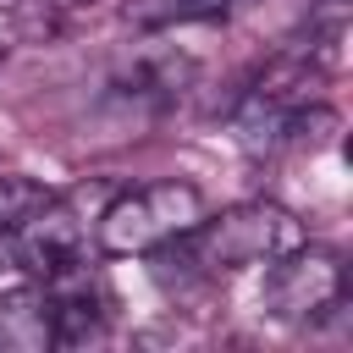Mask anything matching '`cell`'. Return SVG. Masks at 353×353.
I'll list each match as a JSON object with an SVG mask.
<instances>
[{
  "label": "cell",
  "mask_w": 353,
  "mask_h": 353,
  "mask_svg": "<svg viewBox=\"0 0 353 353\" xmlns=\"http://www.w3.org/2000/svg\"><path fill=\"white\" fill-rule=\"evenodd\" d=\"M342 287H347V270L331 248H314V243H298L292 254L270 259L265 270V314L276 320H292V325H309L320 314H331L342 303Z\"/></svg>",
  "instance_id": "obj_3"
},
{
  "label": "cell",
  "mask_w": 353,
  "mask_h": 353,
  "mask_svg": "<svg viewBox=\"0 0 353 353\" xmlns=\"http://www.w3.org/2000/svg\"><path fill=\"white\" fill-rule=\"evenodd\" d=\"M44 347H55V298L39 281L0 292V353H44Z\"/></svg>",
  "instance_id": "obj_5"
},
{
  "label": "cell",
  "mask_w": 353,
  "mask_h": 353,
  "mask_svg": "<svg viewBox=\"0 0 353 353\" xmlns=\"http://www.w3.org/2000/svg\"><path fill=\"white\" fill-rule=\"evenodd\" d=\"M188 83H193V61H188V55H143V61H132L127 72L110 77V99L127 105V110L160 116V110H171V105L188 94Z\"/></svg>",
  "instance_id": "obj_4"
},
{
  "label": "cell",
  "mask_w": 353,
  "mask_h": 353,
  "mask_svg": "<svg viewBox=\"0 0 353 353\" xmlns=\"http://www.w3.org/2000/svg\"><path fill=\"white\" fill-rule=\"evenodd\" d=\"M237 0H132L127 22L132 28H188V22H221Z\"/></svg>",
  "instance_id": "obj_7"
},
{
  "label": "cell",
  "mask_w": 353,
  "mask_h": 353,
  "mask_svg": "<svg viewBox=\"0 0 353 353\" xmlns=\"http://www.w3.org/2000/svg\"><path fill=\"white\" fill-rule=\"evenodd\" d=\"M44 182L22 176V171H0V232H17L39 204H44Z\"/></svg>",
  "instance_id": "obj_8"
},
{
  "label": "cell",
  "mask_w": 353,
  "mask_h": 353,
  "mask_svg": "<svg viewBox=\"0 0 353 353\" xmlns=\"http://www.w3.org/2000/svg\"><path fill=\"white\" fill-rule=\"evenodd\" d=\"M320 6H325L331 17H342V11H347V0H320Z\"/></svg>",
  "instance_id": "obj_9"
},
{
  "label": "cell",
  "mask_w": 353,
  "mask_h": 353,
  "mask_svg": "<svg viewBox=\"0 0 353 353\" xmlns=\"http://www.w3.org/2000/svg\"><path fill=\"white\" fill-rule=\"evenodd\" d=\"M204 221V193L182 176H165V182H143V188H127L116 193L99 221H94V237L110 259H132V254H160L171 248L176 237H188L193 226Z\"/></svg>",
  "instance_id": "obj_2"
},
{
  "label": "cell",
  "mask_w": 353,
  "mask_h": 353,
  "mask_svg": "<svg viewBox=\"0 0 353 353\" xmlns=\"http://www.w3.org/2000/svg\"><path fill=\"white\" fill-rule=\"evenodd\" d=\"M0 61H6V44H0Z\"/></svg>",
  "instance_id": "obj_10"
},
{
  "label": "cell",
  "mask_w": 353,
  "mask_h": 353,
  "mask_svg": "<svg viewBox=\"0 0 353 353\" xmlns=\"http://www.w3.org/2000/svg\"><path fill=\"white\" fill-rule=\"evenodd\" d=\"M176 243L188 248V265H199V270H248V265H270V259L292 254L298 243H309V232L287 204L248 199L221 215L204 210V221Z\"/></svg>",
  "instance_id": "obj_1"
},
{
  "label": "cell",
  "mask_w": 353,
  "mask_h": 353,
  "mask_svg": "<svg viewBox=\"0 0 353 353\" xmlns=\"http://www.w3.org/2000/svg\"><path fill=\"white\" fill-rule=\"evenodd\" d=\"M88 6L94 0H0V39H50L66 17Z\"/></svg>",
  "instance_id": "obj_6"
}]
</instances>
